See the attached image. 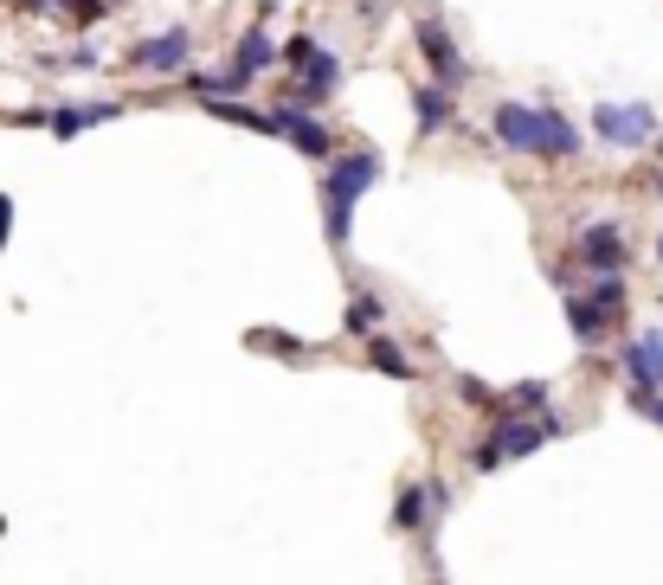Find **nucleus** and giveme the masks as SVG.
Listing matches in <instances>:
<instances>
[{
    "label": "nucleus",
    "instance_id": "nucleus-22",
    "mask_svg": "<svg viewBox=\"0 0 663 585\" xmlns=\"http://www.w3.org/2000/svg\"><path fill=\"white\" fill-rule=\"evenodd\" d=\"M496 412H548V380H522V386H509Z\"/></svg>",
    "mask_w": 663,
    "mask_h": 585
},
{
    "label": "nucleus",
    "instance_id": "nucleus-26",
    "mask_svg": "<svg viewBox=\"0 0 663 585\" xmlns=\"http://www.w3.org/2000/svg\"><path fill=\"white\" fill-rule=\"evenodd\" d=\"M7 232H13V200L0 193V245H7Z\"/></svg>",
    "mask_w": 663,
    "mask_h": 585
},
{
    "label": "nucleus",
    "instance_id": "nucleus-4",
    "mask_svg": "<svg viewBox=\"0 0 663 585\" xmlns=\"http://www.w3.org/2000/svg\"><path fill=\"white\" fill-rule=\"evenodd\" d=\"M573 264L592 270V277H625V264H631L625 225L619 220H587L580 232H573Z\"/></svg>",
    "mask_w": 663,
    "mask_h": 585
},
{
    "label": "nucleus",
    "instance_id": "nucleus-8",
    "mask_svg": "<svg viewBox=\"0 0 663 585\" xmlns=\"http://www.w3.org/2000/svg\"><path fill=\"white\" fill-rule=\"evenodd\" d=\"M619 366H625L631 405L644 412V400H651V393H663V329L631 334V341H625V354H619Z\"/></svg>",
    "mask_w": 663,
    "mask_h": 585
},
{
    "label": "nucleus",
    "instance_id": "nucleus-13",
    "mask_svg": "<svg viewBox=\"0 0 663 585\" xmlns=\"http://www.w3.org/2000/svg\"><path fill=\"white\" fill-rule=\"evenodd\" d=\"M393 528H400V534H425V541H432V528H439L432 482H400V496H393Z\"/></svg>",
    "mask_w": 663,
    "mask_h": 585
},
{
    "label": "nucleus",
    "instance_id": "nucleus-23",
    "mask_svg": "<svg viewBox=\"0 0 663 585\" xmlns=\"http://www.w3.org/2000/svg\"><path fill=\"white\" fill-rule=\"evenodd\" d=\"M110 7H116V0H45V13H72L84 33H91V26H97V20H104Z\"/></svg>",
    "mask_w": 663,
    "mask_h": 585
},
{
    "label": "nucleus",
    "instance_id": "nucleus-12",
    "mask_svg": "<svg viewBox=\"0 0 663 585\" xmlns=\"http://www.w3.org/2000/svg\"><path fill=\"white\" fill-rule=\"evenodd\" d=\"M412 116H419V136H444L451 123H457V91H444V84H412Z\"/></svg>",
    "mask_w": 663,
    "mask_h": 585
},
{
    "label": "nucleus",
    "instance_id": "nucleus-1",
    "mask_svg": "<svg viewBox=\"0 0 663 585\" xmlns=\"http://www.w3.org/2000/svg\"><path fill=\"white\" fill-rule=\"evenodd\" d=\"M387 174V161L373 155V148H348V155H329V168H323V187H316V200H323V238H329V252H348V238H355V206H361V193L380 187Z\"/></svg>",
    "mask_w": 663,
    "mask_h": 585
},
{
    "label": "nucleus",
    "instance_id": "nucleus-2",
    "mask_svg": "<svg viewBox=\"0 0 663 585\" xmlns=\"http://www.w3.org/2000/svg\"><path fill=\"white\" fill-rule=\"evenodd\" d=\"M412 52L425 59V72H432V84H444V91H464V84L477 77V65L464 59V45H457V33L444 26L439 13H419V20H412Z\"/></svg>",
    "mask_w": 663,
    "mask_h": 585
},
{
    "label": "nucleus",
    "instance_id": "nucleus-3",
    "mask_svg": "<svg viewBox=\"0 0 663 585\" xmlns=\"http://www.w3.org/2000/svg\"><path fill=\"white\" fill-rule=\"evenodd\" d=\"M567 432V418L560 412H535V418H516V412H496V425H490V438L483 450L496 457V464H516V457H535L548 438Z\"/></svg>",
    "mask_w": 663,
    "mask_h": 585
},
{
    "label": "nucleus",
    "instance_id": "nucleus-24",
    "mask_svg": "<svg viewBox=\"0 0 663 585\" xmlns=\"http://www.w3.org/2000/svg\"><path fill=\"white\" fill-rule=\"evenodd\" d=\"M457 400H464V405H503L483 380H471V373H457Z\"/></svg>",
    "mask_w": 663,
    "mask_h": 585
},
{
    "label": "nucleus",
    "instance_id": "nucleus-11",
    "mask_svg": "<svg viewBox=\"0 0 663 585\" xmlns=\"http://www.w3.org/2000/svg\"><path fill=\"white\" fill-rule=\"evenodd\" d=\"M129 110V104H116V97H91V104H59V110H45V129L59 136V142H77L84 129H104L116 116Z\"/></svg>",
    "mask_w": 663,
    "mask_h": 585
},
{
    "label": "nucleus",
    "instance_id": "nucleus-10",
    "mask_svg": "<svg viewBox=\"0 0 663 585\" xmlns=\"http://www.w3.org/2000/svg\"><path fill=\"white\" fill-rule=\"evenodd\" d=\"M291 84H296L291 97H303V104L316 110V104H329L335 91H341V59H335L329 45L316 39V52H309V59H303V65L291 72Z\"/></svg>",
    "mask_w": 663,
    "mask_h": 585
},
{
    "label": "nucleus",
    "instance_id": "nucleus-21",
    "mask_svg": "<svg viewBox=\"0 0 663 585\" xmlns=\"http://www.w3.org/2000/svg\"><path fill=\"white\" fill-rule=\"evenodd\" d=\"M587 302L606 316V322H619V316H625V277H592Z\"/></svg>",
    "mask_w": 663,
    "mask_h": 585
},
{
    "label": "nucleus",
    "instance_id": "nucleus-31",
    "mask_svg": "<svg viewBox=\"0 0 663 585\" xmlns=\"http://www.w3.org/2000/svg\"><path fill=\"white\" fill-rule=\"evenodd\" d=\"M657 264H663V238H657Z\"/></svg>",
    "mask_w": 663,
    "mask_h": 585
},
{
    "label": "nucleus",
    "instance_id": "nucleus-20",
    "mask_svg": "<svg viewBox=\"0 0 663 585\" xmlns=\"http://www.w3.org/2000/svg\"><path fill=\"white\" fill-rule=\"evenodd\" d=\"M245 341L264 348V354H277V361H316V341H296V334H284V329H252Z\"/></svg>",
    "mask_w": 663,
    "mask_h": 585
},
{
    "label": "nucleus",
    "instance_id": "nucleus-16",
    "mask_svg": "<svg viewBox=\"0 0 663 585\" xmlns=\"http://www.w3.org/2000/svg\"><path fill=\"white\" fill-rule=\"evenodd\" d=\"M200 110H207V116H220V123H232V129H252V136H277V123H271V110H259V104H245V97H207Z\"/></svg>",
    "mask_w": 663,
    "mask_h": 585
},
{
    "label": "nucleus",
    "instance_id": "nucleus-6",
    "mask_svg": "<svg viewBox=\"0 0 663 585\" xmlns=\"http://www.w3.org/2000/svg\"><path fill=\"white\" fill-rule=\"evenodd\" d=\"M271 123H277V136L303 155V161H329L335 155V136H329V123L309 110L303 97H284V104H271Z\"/></svg>",
    "mask_w": 663,
    "mask_h": 585
},
{
    "label": "nucleus",
    "instance_id": "nucleus-29",
    "mask_svg": "<svg viewBox=\"0 0 663 585\" xmlns=\"http://www.w3.org/2000/svg\"><path fill=\"white\" fill-rule=\"evenodd\" d=\"M20 7H27V13H45V0H20Z\"/></svg>",
    "mask_w": 663,
    "mask_h": 585
},
{
    "label": "nucleus",
    "instance_id": "nucleus-25",
    "mask_svg": "<svg viewBox=\"0 0 663 585\" xmlns=\"http://www.w3.org/2000/svg\"><path fill=\"white\" fill-rule=\"evenodd\" d=\"M65 65H72V72H97L104 59H97V45H77V52H72V59H65Z\"/></svg>",
    "mask_w": 663,
    "mask_h": 585
},
{
    "label": "nucleus",
    "instance_id": "nucleus-28",
    "mask_svg": "<svg viewBox=\"0 0 663 585\" xmlns=\"http://www.w3.org/2000/svg\"><path fill=\"white\" fill-rule=\"evenodd\" d=\"M380 7H387V0H361V13H368V20H373V13H380Z\"/></svg>",
    "mask_w": 663,
    "mask_h": 585
},
{
    "label": "nucleus",
    "instance_id": "nucleus-17",
    "mask_svg": "<svg viewBox=\"0 0 663 585\" xmlns=\"http://www.w3.org/2000/svg\"><path fill=\"white\" fill-rule=\"evenodd\" d=\"M368 366H373V373H387V380H419L412 354H406L393 334H368Z\"/></svg>",
    "mask_w": 663,
    "mask_h": 585
},
{
    "label": "nucleus",
    "instance_id": "nucleus-7",
    "mask_svg": "<svg viewBox=\"0 0 663 585\" xmlns=\"http://www.w3.org/2000/svg\"><path fill=\"white\" fill-rule=\"evenodd\" d=\"M129 65H136L143 77H181V72H193V33H187V26H168V33L136 39Z\"/></svg>",
    "mask_w": 663,
    "mask_h": 585
},
{
    "label": "nucleus",
    "instance_id": "nucleus-27",
    "mask_svg": "<svg viewBox=\"0 0 663 585\" xmlns=\"http://www.w3.org/2000/svg\"><path fill=\"white\" fill-rule=\"evenodd\" d=\"M644 412L657 418V432H663V393H651V400H644Z\"/></svg>",
    "mask_w": 663,
    "mask_h": 585
},
{
    "label": "nucleus",
    "instance_id": "nucleus-9",
    "mask_svg": "<svg viewBox=\"0 0 663 585\" xmlns=\"http://www.w3.org/2000/svg\"><path fill=\"white\" fill-rule=\"evenodd\" d=\"M490 136H496L503 148H516V155H541V104L503 97V104L490 110Z\"/></svg>",
    "mask_w": 663,
    "mask_h": 585
},
{
    "label": "nucleus",
    "instance_id": "nucleus-15",
    "mask_svg": "<svg viewBox=\"0 0 663 585\" xmlns=\"http://www.w3.org/2000/svg\"><path fill=\"white\" fill-rule=\"evenodd\" d=\"M580 129H573V116L554 110V104H541V155L535 161H580Z\"/></svg>",
    "mask_w": 663,
    "mask_h": 585
},
{
    "label": "nucleus",
    "instance_id": "nucleus-30",
    "mask_svg": "<svg viewBox=\"0 0 663 585\" xmlns=\"http://www.w3.org/2000/svg\"><path fill=\"white\" fill-rule=\"evenodd\" d=\"M657 161H663V129H657Z\"/></svg>",
    "mask_w": 663,
    "mask_h": 585
},
{
    "label": "nucleus",
    "instance_id": "nucleus-14",
    "mask_svg": "<svg viewBox=\"0 0 663 585\" xmlns=\"http://www.w3.org/2000/svg\"><path fill=\"white\" fill-rule=\"evenodd\" d=\"M271 65H277V39L264 33V20H259V26H245V39L232 45V65H225V72H239L245 84H259Z\"/></svg>",
    "mask_w": 663,
    "mask_h": 585
},
{
    "label": "nucleus",
    "instance_id": "nucleus-5",
    "mask_svg": "<svg viewBox=\"0 0 663 585\" xmlns=\"http://www.w3.org/2000/svg\"><path fill=\"white\" fill-rule=\"evenodd\" d=\"M592 136L606 148H651L657 142V110L651 104H592Z\"/></svg>",
    "mask_w": 663,
    "mask_h": 585
},
{
    "label": "nucleus",
    "instance_id": "nucleus-19",
    "mask_svg": "<svg viewBox=\"0 0 663 585\" xmlns=\"http://www.w3.org/2000/svg\"><path fill=\"white\" fill-rule=\"evenodd\" d=\"M567 329H573V341H580V348H592V341L612 329V322H606V316H599V309H592L580 290H567Z\"/></svg>",
    "mask_w": 663,
    "mask_h": 585
},
{
    "label": "nucleus",
    "instance_id": "nucleus-18",
    "mask_svg": "<svg viewBox=\"0 0 663 585\" xmlns=\"http://www.w3.org/2000/svg\"><path fill=\"white\" fill-rule=\"evenodd\" d=\"M380 322H387V302H380L373 290L348 296V309H341V329L348 334H380Z\"/></svg>",
    "mask_w": 663,
    "mask_h": 585
}]
</instances>
